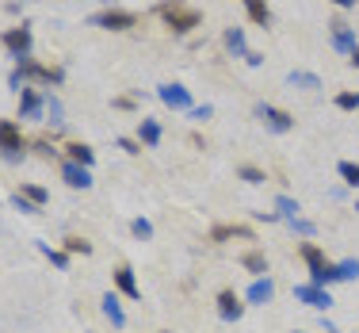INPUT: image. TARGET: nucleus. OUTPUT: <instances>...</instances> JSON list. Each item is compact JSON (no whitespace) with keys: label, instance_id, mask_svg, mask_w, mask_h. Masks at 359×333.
Here are the masks:
<instances>
[{"label":"nucleus","instance_id":"obj_17","mask_svg":"<svg viewBox=\"0 0 359 333\" xmlns=\"http://www.w3.org/2000/svg\"><path fill=\"white\" fill-rule=\"evenodd\" d=\"M138 138L145 142V146H157V142H161V126H157V119H138Z\"/></svg>","mask_w":359,"mask_h":333},{"label":"nucleus","instance_id":"obj_42","mask_svg":"<svg viewBox=\"0 0 359 333\" xmlns=\"http://www.w3.org/2000/svg\"><path fill=\"white\" fill-rule=\"evenodd\" d=\"M355 211H359V203H355Z\"/></svg>","mask_w":359,"mask_h":333},{"label":"nucleus","instance_id":"obj_21","mask_svg":"<svg viewBox=\"0 0 359 333\" xmlns=\"http://www.w3.org/2000/svg\"><path fill=\"white\" fill-rule=\"evenodd\" d=\"M210 237H215V242H226V237H249V242H252V230L249 226H215V230H210Z\"/></svg>","mask_w":359,"mask_h":333},{"label":"nucleus","instance_id":"obj_30","mask_svg":"<svg viewBox=\"0 0 359 333\" xmlns=\"http://www.w3.org/2000/svg\"><path fill=\"white\" fill-rule=\"evenodd\" d=\"M130 230H134V237H142V242H149V237H153V226H149L145 218H134Z\"/></svg>","mask_w":359,"mask_h":333},{"label":"nucleus","instance_id":"obj_35","mask_svg":"<svg viewBox=\"0 0 359 333\" xmlns=\"http://www.w3.org/2000/svg\"><path fill=\"white\" fill-rule=\"evenodd\" d=\"M46 115H50V123H62V104L50 100V96H46Z\"/></svg>","mask_w":359,"mask_h":333},{"label":"nucleus","instance_id":"obj_34","mask_svg":"<svg viewBox=\"0 0 359 333\" xmlns=\"http://www.w3.org/2000/svg\"><path fill=\"white\" fill-rule=\"evenodd\" d=\"M65 253H92V245L81 242V237H69V242H65Z\"/></svg>","mask_w":359,"mask_h":333},{"label":"nucleus","instance_id":"obj_38","mask_svg":"<svg viewBox=\"0 0 359 333\" xmlns=\"http://www.w3.org/2000/svg\"><path fill=\"white\" fill-rule=\"evenodd\" d=\"M245 62H249V65H264V54H256V50H249V54H245Z\"/></svg>","mask_w":359,"mask_h":333},{"label":"nucleus","instance_id":"obj_6","mask_svg":"<svg viewBox=\"0 0 359 333\" xmlns=\"http://www.w3.org/2000/svg\"><path fill=\"white\" fill-rule=\"evenodd\" d=\"M4 50L20 62V58H31V27H8L4 31Z\"/></svg>","mask_w":359,"mask_h":333},{"label":"nucleus","instance_id":"obj_23","mask_svg":"<svg viewBox=\"0 0 359 333\" xmlns=\"http://www.w3.org/2000/svg\"><path fill=\"white\" fill-rule=\"evenodd\" d=\"M294 211H298V203L290 200V195H276V215L279 218H298Z\"/></svg>","mask_w":359,"mask_h":333},{"label":"nucleus","instance_id":"obj_9","mask_svg":"<svg viewBox=\"0 0 359 333\" xmlns=\"http://www.w3.org/2000/svg\"><path fill=\"white\" fill-rule=\"evenodd\" d=\"M294 299H302L306 306H313V311H329V306H332V295L325 292V287H318V284L294 287Z\"/></svg>","mask_w":359,"mask_h":333},{"label":"nucleus","instance_id":"obj_4","mask_svg":"<svg viewBox=\"0 0 359 333\" xmlns=\"http://www.w3.org/2000/svg\"><path fill=\"white\" fill-rule=\"evenodd\" d=\"M0 157L4 161H23V138L12 119H0Z\"/></svg>","mask_w":359,"mask_h":333},{"label":"nucleus","instance_id":"obj_22","mask_svg":"<svg viewBox=\"0 0 359 333\" xmlns=\"http://www.w3.org/2000/svg\"><path fill=\"white\" fill-rule=\"evenodd\" d=\"M241 264H245L249 272H256V276H264V272H268V261H264V253H260V249L245 253V257H241Z\"/></svg>","mask_w":359,"mask_h":333},{"label":"nucleus","instance_id":"obj_13","mask_svg":"<svg viewBox=\"0 0 359 333\" xmlns=\"http://www.w3.org/2000/svg\"><path fill=\"white\" fill-rule=\"evenodd\" d=\"M271 295H276V284H271L268 276H260V280H252V287H249V303H256V306H264V303H271Z\"/></svg>","mask_w":359,"mask_h":333},{"label":"nucleus","instance_id":"obj_37","mask_svg":"<svg viewBox=\"0 0 359 333\" xmlns=\"http://www.w3.org/2000/svg\"><path fill=\"white\" fill-rule=\"evenodd\" d=\"M118 150H126V153H142V150H138V142H130V138H118Z\"/></svg>","mask_w":359,"mask_h":333},{"label":"nucleus","instance_id":"obj_11","mask_svg":"<svg viewBox=\"0 0 359 333\" xmlns=\"http://www.w3.org/2000/svg\"><path fill=\"white\" fill-rule=\"evenodd\" d=\"M62 176H65V184H69V188H81V192H84V188H92V173L84 165H76V161H65Z\"/></svg>","mask_w":359,"mask_h":333},{"label":"nucleus","instance_id":"obj_28","mask_svg":"<svg viewBox=\"0 0 359 333\" xmlns=\"http://www.w3.org/2000/svg\"><path fill=\"white\" fill-rule=\"evenodd\" d=\"M337 107H340V111H355V107H359V92H340V96H337Z\"/></svg>","mask_w":359,"mask_h":333},{"label":"nucleus","instance_id":"obj_19","mask_svg":"<svg viewBox=\"0 0 359 333\" xmlns=\"http://www.w3.org/2000/svg\"><path fill=\"white\" fill-rule=\"evenodd\" d=\"M226 46H229V54H233V58H245V54H249V46H245V31L241 27H229L226 31Z\"/></svg>","mask_w":359,"mask_h":333},{"label":"nucleus","instance_id":"obj_12","mask_svg":"<svg viewBox=\"0 0 359 333\" xmlns=\"http://www.w3.org/2000/svg\"><path fill=\"white\" fill-rule=\"evenodd\" d=\"M218 314H222L226 322H237V318L245 314V303H241L233 292H222V295H218Z\"/></svg>","mask_w":359,"mask_h":333},{"label":"nucleus","instance_id":"obj_40","mask_svg":"<svg viewBox=\"0 0 359 333\" xmlns=\"http://www.w3.org/2000/svg\"><path fill=\"white\" fill-rule=\"evenodd\" d=\"M352 65H359V46L352 50Z\"/></svg>","mask_w":359,"mask_h":333},{"label":"nucleus","instance_id":"obj_18","mask_svg":"<svg viewBox=\"0 0 359 333\" xmlns=\"http://www.w3.org/2000/svg\"><path fill=\"white\" fill-rule=\"evenodd\" d=\"M245 8H249V20L256 23V27H268V23H271V12H268L264 0H245Z\"/></svg>","mask_w":359,"mask_h":333},{"label":"nucleus","instance_id":"obj_5","mask_svg":"<svg viewBox=\"0 0 359 333\" xmlns=\"http://www.w3.org/2000/svg\"><path fill=\"white\" fill-rule=\"evenodd\" d=\"M88 23H92V27H104V31H126V27H134V23H138V15L123 12V8H107V12L88 15Z\"/></svg>","mask_w":359,"mask_h":333},{"label":"nucleus","instance_id":"obj_8","mask_svg":"<svg viewBox=\"0 0 359 333\" xmlns=\"http://www.w3.org/2000/svg\"><path fill=\"white\" fill-rule=\"evenodd\" d=\"M157 96H161V104L172 107V111H191V92L184 84H161Z\"/></svg>","mask_w":359,"mask_h":333},{"label":"nucleus","instance_id":"obj_7","mask_svg":"<svg viewBox=\"0 0 359 333\" xmlns=\"http://www.w3.org/2000/svg\"><path fill=\"white\" fill-rule=\"evenodd\" d=\"M256 119H264V126H268V131H276V134H287L290 126H294V119H290L287 111H279V107H271V104H256Z\"/></svg>","mask_w":359,"mask_h":333},{"label":"nucleus","instance_id":"obj_29","mask_svg":"<svg viewBox=\"0 0 359 333\" xmlns=\"http://www.w3.org/2000/svg\"><path fill=\"white\" fill-rule=\"evenodd\" d=\"M12 203H15V207H20V211H27V215H39V211H42L39 203H31V200H27V195H23V192H15V195H12Z\"/></svg>","mask_w":359,"mask_h":333},{"label":"nucleus","instance_id":"obj_36","mask_svg":"<svg viewBox=\"0 0 359 333\" xmlns=\"http://www.w3.org/2000/svg\"><path fill=\"white\" fill-rule=\"evenodd\" d=\"M210 115H215V107H210V104H203V107H191V119H199V123H207Z\"/></svg>","mask_w":359,"mask_h":333},{"label":"nucleus","instance_id":"obj_14","mask_svg":"<svg viewBox=\"0 0 359 333\" xmlns=\"http://www.w3.org/2000/svg\"><path fill=\"white\" fill-rule=\"evenodd\" d=\"M115 284H118V292H123L126 299H142V287H138V280H134V272L126 268H115Z\"/></svg>","mask_w":359,"mask_h":333},{"label":"nucleus","instance_id":"obj_27","mask_svg":"<svg viewBox=\"0 0 359 333\" xmlns=\"http://www.w3.org/2000/svg\"><path fill=\"white\" fill-rule=\"evenodd\" d=\"M39 249H42V253H46V257H50V261H54V264H57V268H69V253H57V249H50V245H46V242H39Z\"/></svg>","mask_w":359,"mask_h":333},{"label":"nucleus","instance_id":"obj_24","mask_svg":"<svg viewBox=\"0 0 359 333\" xmlns=\"http://www.w3.org/2000/svg\"><path fill=\"white\" fill-rule=\"evenodd\" d=\"M337 173L344 176V184L359 188V165H355V161H340V165H337Z\"/></svg>","mask_w":359,"mask_h":333},{"label":"nucleus","instance_id":"obj_41","mask_svg":"<svg viewBox=\"0 0 359 333\" xmlns=\"http://www.w3.org/2000/svg\"><path fill=\"white\" fill-rule=\"evenodd\" d=\"M107 4H115V0H107Z\"/></svg>","mask_w":359,"mask_h":333},{"label":"nucleus","instance_id":"obj_39","mask_svg":"<svg viewBox=\"0 0 359 333\" xmlns=\"http://www.w3.org/2000/svg\"><path fill=\"white\" fill-rule=\"evenodd\" d=\"M332 4H337V8H352L355 0H332Z\"/></svg>","mask_w":359,"mask_h":333},{"label":"nucleus","instance_id":"obj_2","mask_svg":"<svg viewBox=\"0 0 359 333\" xmlns=\"http://www.w3.org/2000/svg\"><path fill=\"white\" fill-rule=\"evenodd\" d=\"M302 261L310 264V284L325 287V284H332V280H340V276H337V264L325 261V253H321L313 242H306V245H302Z\"/></svg>","mask_w":359,"mask_h":333},{"label":"nucleus","instance_id":"obj_1","mask_svg":"<svg viewBox=\"0 0 359 333\" xmlns=\"http://www.w3.org/2000/svg\"><path fill=\"white\" fill-rule=\"evenodd\" d=\"M62 70H46V65L31 62V58H20V65H15V73L8 77V84H12L15 92H23V81H39V84H62Z\"/></svg>","mask_w":359,"mask_h":333},{"label":"nucleus","instance_id":"obj_10","mask_svg":"<svg viewBox=\"0 0 359 333\" xmlns=\"http://www.w3.org/2000/svg\"><path fill=\"white\" fill-rule=\"evenodd\" d=\"M42 111H46V100H39V92L23 84V92H20V115L23 119H39Z\"/></svg>","mask_w":359,"mask_h":333},{"label":"nucleus","instance_id":"obj_15","mask_svg":"<svg viewBox=\"0 0 359 333\" xmlns=\"http://www.w3.org/2000/svg\"><path fill=\"white\" fill-rule=\"evenodd\" d=\"M332 46L344 50V54H352L355 50V31L348 27V23H332Z\"/></svg>","mask_w":359,"mask_h":333},{"label":"nucleus","instance_id":"obj_16","mask_svg":"<svg viewBox=\"0 0 359 333\" xmlns=\"http://www.w3.org/2000/svg\"><path fill=\"white\" fill-rule=\"evenodd\" d=\"M100 303H104V314L111 318V326H115V329H123V326H126V314H123V306H118V299L107 292L104 299H100Z\"/></svg>","mask_w":359,"mask_h":333},{"label":"nucleus","instance_id":"obj_20","mask_svg":"<svg viewBox=\"0 0 359 333\" xmlns=\"http://www.w3.org/2000/svg\"><path fill=\"white\" fill-rule=\"evenodd\" d=\"M65 150H69V161H76V165H84V169H92V161H96L92 146H84V142H73V146H65Z\"/></svg>","mask_w":359,"mask_h":333},{"label":"nucleus","instance_id":"obj_25","mask_svg":"<svg viewBox=\"0 0 359 333\" xmlns=\"http://www.w3.org/2000/svg\"><path fill=\"white\" fill-rule=\"evenodd\" d=\"M337 276H340V280H359V261H355V257L340 261V264H337Z\"/></svg>","mask_w":359,"mask_h":333},{"label":"nucleus","instance_id":"obj_33","mask_svg":"<svg viewBox=\"0 0 359 333\" xmlns=\"http://www.w3.org/2000/svg\"><path fill=\"white\" fill-rule=\"evenodd\" d=\"M290 230H298L302 237H313V222H306V218H290Z\"/></svg>","mask_w":359,"mask_h":333},{"label":"nucleus","instance_id":"obj_31","mask_svg":"<svg viewBox=\"0 0 359 333\" xmlns=\"http://www.w3.org/2000/svg\"><path fill=\"white\" fill-rule=\"evenodd\" d=\"M20 192H23V195H27V200H31V203H39V207H42V203H46V192H42V188H35V184H23V188H20Z\"/></svg>","mask_w":359,"mask_h":333},{"label":"nucleus","instance_id":"obj_3","mask_svg":"<svg viewBox=\"0 0 359 333\" xmlns=\"http://www.w3.org/2000/svg\"><path fill=\"white\" fill-rule=\"evenodd\" d=\"M161 15H165V23L176 31V35H187V31L199 27V20H203V15L195 12V8H184V4H176V0L161 8Z\"/></svg>","mask_w":359,"mask_h":333},{"label":"nucleus","instance_id":"obj_32","mask_svg":"<svg viewBox=\"0 0 359 333\" xmlns=\"http://www.w3.org/2000/svg\"><path fill=\"white\" fill-rule=\"evenodd\" d=\"M237 173H241V181H249V184H264V173H260V169H252V165H241Z\"/></svg>","mask_w":359,"mask_h":333},{"label":"nucleus","instance_id":"obj_26","mask_svg":"<svg viewBox=\"0 0 359 333\" xmlns=\"http://www.w3.org/2000/svg\"><path fill=\"white\" fill-rule=\"evenodd\" d=\"M287 81H290V84H298V89H321V81H318L313 73H290Z\"/></svg>","mask_w":359,"mask_h":333}]
</instances>
